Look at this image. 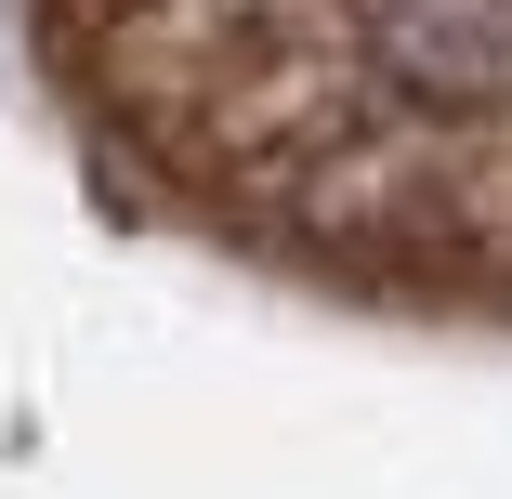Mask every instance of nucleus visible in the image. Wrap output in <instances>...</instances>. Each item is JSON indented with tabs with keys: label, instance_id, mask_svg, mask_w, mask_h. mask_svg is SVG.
Wrapping results in <instances>:
<instances>
[{
	"label": "nucleus",
	"instance_id": "obj_1",
	"mask_svg": "<svg viewBox=\"0 0 512 499\" xmlns=\"http://www.w3.org/2000/svg\"><path fill=\"white\" fill-rule=\"evenodd\" d=\"M171 184L368 303L512 316V0H92Z\"/></svg>",
	"mask_w": 512,
	"mask_h": 499
}]
</instances>
